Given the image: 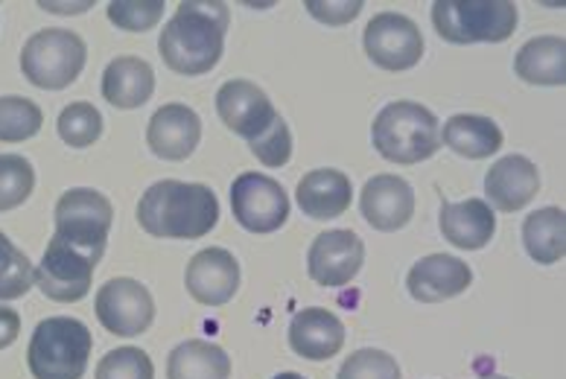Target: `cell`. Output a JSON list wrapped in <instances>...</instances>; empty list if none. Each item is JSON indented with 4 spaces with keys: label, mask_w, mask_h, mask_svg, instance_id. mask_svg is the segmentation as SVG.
I'll return each instance as SVG.
<instances>
[{
    "label": "cell",
    "mask_w": 566,
    "mask_h": 379,
    "mask_svg": "<svg viewBox=\"0 0 566 379\" xmlns=\"http://www.w3.org/2000/svg\"><path fill=\"white\" fill-rule=\"evenodd\" d=\"M202 140V120L193 108L170 103L158 108L146 129V144L164 161H185Z\"/></svg>",
    "instance_id": "2e32d148"
},
{
    "label": "cell",
    "mask_w": 566,
    "mask_h": 379,
    "mask_svg": "<svg viewBox=\"0 0 566 379\" xmlns=\"http://www.w3.org/2000/svg\"><path fill=\"white\" fill-rule=\"evenodd\" d=\"M496 231V217L485 199L441 202V234L461 251L485 249Z\"/></svg>",
    "instance_id": "ffe728a7"
},
{
    "label": "cell",
    "mask_w": 566,
    "mask_h": 379,
    "mask_svg": "<svg viewBox=\"0 0 566 379\" xmlns=\"http://www.w3.org/2000/svg\"><path fill=\"white\" fill-rule=\"evenodd\" d=\"M523 242L528 257L541 266H552L566 254V213L560 208H543L523 222Z\"/></svg>",
    "instance_id": "d4e9b609"
},
{
    "label": "cell",
    "mask_w": 566,
    "mask_h": 379,
    "mask_svg": "<svg viewBox=\"0 0 566 379\" xmlns=\"http://www.w3.org/2000/svg\"><path fill=\"white\" fill-rule=\"evenodd\" d=\"M249 146H251V155H254L260 164H266V167H286L292 158L290 126H286L281 114H277L275 123H272L260 138L249 140Z\"/></svg>",
    "instance_id": "836d02e7"
},
{
    "label": "cell",
    "mask_w": 566,
    "mask_h": 379,
    "mask_svg": "<svg viewBox=\"0 0 566 379\" xmlns=\"http://www.w3.org/2000/svg\"><path fill=\"white\" fill-rule=\"evenodd\" d=\"M35 269L15 242L0 231V301L24 298L33 289Z\"/></svg>",
    "instance_id": "4316f807"
},
{
    "label": "cell",
    "mask_w": 566,
    "mask_h": 379,
    "mask_svg": "<svg viewBox=\"0 0 566 379\" xmlns=\"http://www.w3.org/2000/svg\"><path fill=\"white\" fill-rule=\"evenodd\" d=\"M187 292L205 307H222L240 289V266L231 251L205 249L199 251L185 272Z\"/></svg>",
    "instance_id": "5bb4252c"
},
{
    "label": "cell",
    "mask_w": 566,
    "mask_h": 379,
    "mask_svg": "<svg viewBox=\"0 0 566 379\" xmlns=\"http://www.w3.org/2000/svg\"><path fill=\"white\" fill-rule=\"evenodd\" d=\"M234 219L251 234H272L290 217V196L275 178L263 172H243L231 187Z\"/></svg>",
    "instance_id": "9c48e42d"
},
{
    "label": "cell",
    "mask_w": 566,
    "mask_h": 379,
    "mask_svg": "<svg viewBox=\"0 0 566 379\" xmlns=\"http://www.w3.org/2000/svg\"><path fill=\"white\" fill-rule=\"evenodd\" d=\"M432 24L450 44H500L517 30V7L511 0H436Z\"/></svg>",
    "instance_id": "5b68a950"
},
{
    "label": "cell",
    "mask_w": 566,
    "mask_h": 379,
    "mask_svg": "<svg viewBox=\"0 0 566 379\" xmlns=\"http://www.w3.org/2000/svg\"><path fill=\"white\" fill-rule=\"evenodd\" d=\"M441 140L461 158L482 161L502 149V129L482 114H455L444 123Z\"/></svg>",
    "instance_id": "603a6c76"
},
{
    "label": "cell",
    "mask_w": 566,
    "mask_h": 379,
    "mask_svg": "<svg viewBox=\"0 0 566 379\" xmlns=\"http://www.w3.org/2000/svg\"><path fill=\"white\" fill-rule=\"evenodd\" d=\"M170 379H228L231 377V359L219 345L193 339L178 345L167 362Z\"/></svg>",
    "instance_id": "484cf974"
},
{
    "label": "cell",
    "mask_w": 566,
    "mask_h": 379,
    "mask_svg": "<svg viewBox=\"0 0 566 379\" xmlns=\"http://www.w3.org/2000/svg\"><path fill=\"white\" fill-rule=\"evenodd\" d=\"M97 379H155L153 359L140 347H117L99 359Z\"/></svg>",
    "instance_id": "1f68e13d"
},
{
    "label": "cell",
    "mask_w": 566,
    "mask_h": 379,
    "mask_svg": "<svg viewBox=\"0 0 566 379\" xmlns=\"http://www.w3.org/2000/svg\"><path fill=\"white\" fill-rule=\"evenodd\" d=\"M217 112L219 120L245 140L260 138L277 117L275 105L266 97V91L258 88L249 80L226 82L217 94Z\"/></svg>",
    "instance_id": "7c38bea8"
},
{
    "label": "cell",
    "mask_w": 566,
    "mask_h": 379,
    "mask_svg": "<svg viewBox=\"0 0 566 379\" xmlns=\"http://www.w3.org/2000/svg\"><path fill=\"white\" fill-rule=\"evenodd\" d=\"M228 7L226 3H199L185 0L178 3L176 15L167 21L158 39V50L167 67L181 76H202L213 71L222 59L228 30Z\"/></svg>",
    "instance_id": "6da1fadb"
},
{
    "label": "cell",
    "mask_w": 566,
    "mask_h": 379,
    "mask_svg": "<svg viewBox=\"0 0 566 379\" xmlns=\"http://www.w3.org/2000/svg\"><path fill=\"white\" fill-rule=\"evenodd\" d=\"M365 53L382 71H409L421 62L423 35L412 18L380 12L365 27Z\"/></svg>",
    "instance_id": "30bf717a"
},
{
    "label": "cell",
    "mask_w": 566,
    "mask_h": 379,
    "mask_svg": "<svg viewBox=\"0 0 566 379\" xmlns=\"http://www.w3.org/2000/svg\"><path fill=\"white\" fill-rule=\"evenodd\" d=\"M164 18V0H114L108 3V21L126 33H146Z\"/></svg>",
    "instance_id": "4dcf8cb0"
},
{
    "label": "cell",
    "mask_w": 566,
    "mask_h": 379,
    "mask_svg": "<svg viewBox=\"0 0 566 379\" xmlns=\"http://www.w3.org/2000/svg\"><path fill=\"white\" fill-rule=\"evenodd\" d=\"M153 67L138 56H117L114 62H108L106 73H103V97L114 108H140L153 97Z\"/></svg>",
    "instance_id": "7402d4cb"
},
{
    "label": "cell",
    "mask_w": 566,
    "mask_h": 379,
    "mask_svg": "<svg viewBox=\"0 0 566 379\" xmlns=\"http://www.w3.org/2000/svg\"><path fill=\"white\" fill-rule=\"evenodd\" d=\"M371 140L386 161L421 164L441 149V126L436 114L421 103L397 99L377 114Z\"/></svg>",
    "instance_id": "3957f363"
},
{
    "label": "cell",
    "mask_w": 566,
    "mask_h": 379,
    "mask_svg": "<svg viewBox=\"0 0 566 379\" xmlns=\"http://www.w3.org/2000/svg\"><path fill=\"white\" fill-rule=\"evenodd\" d=\"M275 379H304V377H301V373H277V377Z\"/></svg>",
    "instance_id": "74e56055"
},
{
    "label": "cell",
    "mask_w": 566,
    "mask_h": 379,
    "mask_svg": "<svg viewBox=\"0 0 566 379\" xmlns=\"http://www.w3.org/2000/svg\"><path fill=\"white\" fill-rule=\"evenodd\" d=\"M537 187H541L537 167L523 155H505L485 176L488 202L502 210V213H514V210L526 208L537 196Z\"/></svg>",
    "instance_id": "ac0fdd59"
},
{
    "label": "cell",
    "mask_w": 566,
    "mask_h": 379,
    "mask_svg": "<svg viewBox=\"0 0 566 379\" xmlns=\"http://www.w3.org/2000/svg\"><path fill=\"white\" fill-rule=\"evenodd\" d=\"M35 187L33 164L21 155H0V210H15Z\"/></svg>",
    "instance_id": "f546056e"
},
{
    "label": "cell",
    "mask_w": 566,
    "mask_h": 379,
    "mask_svg": "<svg viewBox=\"0 0 566 379\" xmlns=\"http://www.w3.org/2000/svg\"><path fill=\"white\" fill-rule=\"evenodd\" d=\"M307 12L316 21L322 24H331V27H342V24H350L359 12H363V0H342V3H324V0H307L304 3Z\"/></svg>",
    "instance_id": "e575fe53"
},
{
    "label": "cell",
    "mask_w": 566,
    "mask_h": 379,
    "mask_svg": "<svg viewBox=\"0 0 566 379\" xmlns=\"http://www.w3.org/2000/svg\"><path fill=\"white\" fill-rule=\"evenodd\" d=\"M304 217L336 219L350 208V178L339 170H313L295 190Z\"/></svg>",
    "instance_id": "44dd1931"
},
{
    "label": "cell",
    "mask_w": 566,
    "mask_h": 379,
    "mask_svg": "<svg viewBox=\"0 0 566 379\" xmlns=\"http://www.w3.org/2000/svg\"><path fill=\"white\" fill-rule=\"evenodd\" d=\"M41 7L48 9V12H85V9L91 7V3H41Z\"/></svg>",
    "instance_id": "8d00e7d4"
},
{
    "label": "cell",
    "mask_w": 566,
    "mask_h": 379,
    "mask_svg": "<svg viewBox=\"0 0 566 379\" xmlns=\"http://www.w3.org/2000/svg\"><path fill=\"white\" fill-rule=\"evenodd\" d=\"M44 114L27 97H0V140L21 144L41 131Z\"/></svg>",
    "instance_id": "83f0119b"
},
{
    "label": "cell",
    "mask_w": 566,
    "mask_h": 379,
    "mask_svg": "<svg viewBox=\"0 0 566 379\" xmlns=\"http://www.w3.org/2000/svg\"><path fill=\"white\" fill-rule=\"evenodd\" d=\"M345 345V324L331 309H301L290 324V347L304 359L324 362L336 356Z\"/></svg>",
    "instance_id": "d6986e66"
},
{
    "label": "cell",
    "mask_w": 566,
    "mask_h": 379,
    "mask_svg": "<svg viewBox=\"0 0 566 379\" xmlns=\"http://www.w3.org/2000/svg\"><path fill=\"white\" fill-rule=\"evenodd\" d=\"M514 71L528 85H564L566 41L558 35H541L526 41L514 59Z\"/></svg>",
    "instance_id": "cb8c5ba5"
},
{
    "label": "cell",
    "mask_w": 566,
    "mask_h": 379,
    "mask_svg": "<svg viewBox=\"0 0 566 379\" xmlns=\"http://www.w3.org/2000/svg\"><path fill=\"white\" fill-rule=\"evenodd\" d=\"M18 333H21V315L15 309L0 307V350L12 345L18 339Z\"/></svg>",
    "instance_id": "d590c367"
},
{
    "label": "cell",
    "mask_w": 566,
    "mask_h": 379,
    "mask_svg": "<svg viewBox=\"0 0 566 379\" xmlns=\"http://www.w3.org/2000/svg\"><path fill=\"white\" fill-rule=\"evenodd\" d=\"M56 236L80 245V249L106 251L108 231H112L114 208L106 196L88 187H76L67 190L56 202Z\"/></svg>",
    "instance_id": "ba28073f"
},
{
    "label": "cell",
    "mask_w": 566,
    "mask_h": 379,
    "mask_svg": "<svg viewBox=\"0 0 566 379\" xmlns=\"http://www.w3.org/2000/svg\"><path fill=\"white\" fill-rule=\"evenodd\" d=\"M485 379H509V377H485Z\"/></svg>",
    "instance_id": "f35d334b"
},
{
    "label": "cell",
    "mask_w": 566,
    "mask_h": 379,
    "mask_svg": "<svg viewBox=\"0 0 566 379\" xmlns=\"http://www.w3.org/2000/svg\"><path fill=\"white\" fill-rule=\"evenodd\" d=\"M94 339L76 318H48L35 327L27 362L35 379H82Z\"/></svg>",
    "instance_id": "277c9868"
},
{
    "label": "cell",
    "mask_w": 566,
    "mask_h": 379,
    "mask_svg": "<svg viewBox=\"0 0 566 379\" xmlns=\"http://www.w3.org/2000/svg\"><path fill=\"white\" fill-rule=\"evenodd\" d=\"M339 379H400V368H397L395 356H389L386 350L365 347L345 359V365L339 368Z\"/></svg>",
    "instance_id": "d6a6232c"
},
{
    "label": "cell",
    "mask_w": 566,
    "mask_h": 379,
    "mask_svg": "<svg viewBox=\"0 0 566 379\" xmlns=\"http://www.w3.org/2000/svg\"><path fill=\"white\" fill-rule=\"evenodd\" d=\"M365 263V245L354 231H327L310 245L307 272L318 286L336 289L356 277Z\"/></svg>",
    "instance_id": "4fadbf2b"
},
{
    "label": "cell",
    "mask_w": 566,
    "mask_h": 379,
    "mask_svg": "<svg viewBox=\"0 0 566 379\" xmlns=\"http://www.w3.org/2000/svg\"><path fill=\"white\" fill-rule=\"evenodd\" d=\"M85 59L88 48L73 30H41L24 44L21 71L35 88L62 91L76 82Z\"/></svg>",
    "instance_id": "8992f818"
},
{
    "label": "cell",
    "mask_w": 566,
    "mask_h": 379,
    "mask_svg": "<svg viewBox=\"0 0 566 379\" xmlns=\"http://www.w3.org/2000/svg\"><path fill=\"white\" fill-rule=\"evenodd\" d=\"M99 257L103 254L97 251L80 249V245L53 234L39 269H35V286L44 292V298L59 301V304L82 301L91 292V277L97 272Z\"/></svg>",
    "instance_id": "52a82bcc"
},
{
    "label": "cell",
    "mask_w": 566,
    "mask_h": 379,
    "mask_svg": "<svg viewBox=\"0 0 566 379\" xmlns=\"http://www.w3.org/2000/svg\"><path fill=\"white\" fill-rule=\"evenodd\" d=\"M470 283H473V272L468 263H461L459 257H450V254H429V257L418 260L406 277L409 295L421 304L455 298L461 292H468Z\"/></svg>",
    "instance_id": "e0dca14e"
},
{
    "label": "cell",
    "mask_w": 566,
    "mask_h": 379,
    "mask_svg": "<svg viewBox=\"0 0 566 379\" xmlns=\"http://www.w3.org/2000/svg\"><path fill=\"white\" fill-rule=\"evenodd\" d=\"M103 135V114L91 103H71L59 114V138L73 149L97 144Z\"/></svg>",
    "instance_id": "f1b7e54d"
},
{
    "label": "cell",
    "mask_w": 566,
    "mask_h": 379,
    "mask_svg": "<svg viewBox=\"0 0 566 379\" xmlns=\"http://www.w3.org/2000/svg\"><path fill=\"white\" fill-rule=\"evenodd\" d=\"M138 222L161 240H202L217 228L219 202L211 187L167 178L140 196Z\"/></svg>",
    "instance_id": "7a4b0ae2"
},
{
    "label": "cell",
    "mask_w": 566,
    "mask_h": 379,
    "mask_svg": "<svg viewBox=\"0 0 566 379\" xmlns=\"http://www.w3.org/2000/svg\"><path fill=\"white\" fill-rule=\"evenodd\" d=\"M97 318L114 336H140L155 318V301L144 283L132 277H117L99 286Z\"/></svg>",
    "instance_id": "8fae6325"
},
{
    "label": "cell",
    "mask_w": 566,
    "mask_h": 379,
    "mask_svg": "<svg viewBox=\"0 0 566 379\" xmlns=\"http://www.w3.org/2000/svg\"><path fill=\"white\" fill-rule=\"evenodd\" d=\"M359 208L374 231L391 234L409 225V219L415 217V190L400 176H374L363 187Z\"/></svg>",
    "instance_id": "9a60e30c"
}]
</instances>
